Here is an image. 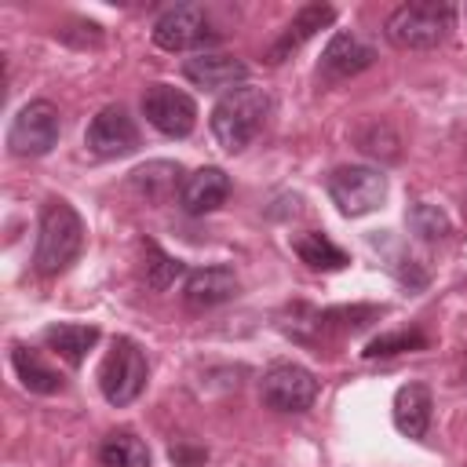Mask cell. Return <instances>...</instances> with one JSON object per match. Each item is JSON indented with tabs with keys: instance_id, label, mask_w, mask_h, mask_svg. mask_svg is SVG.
Listing matches in <instances>:
<instances>
[{
	"instance_id": "obj_1",
	"label": "cell",
	"mask_w": 467,
	"mask_h": 467,
	"mask_svg": "<svg viewBox=\"0 0 467 467\" xmlns=\"http://www.w3.org/2000/svg\"><path fill=\"white\" fill-rule=\"evenodd\" d=\"M84 248V219L69 201H47L40 212V230H36V252L33 266L44 277L62 274Z\"/></svg>"
},
{
	"instance_id": "obj_2",
	"label": "cell",
	"mask_w": 467,
	"mask_h": 467,
	"mask_svg": "<svg viewBox=\"0 0 467 467\" xmlns=\"http://www.w3.org/2000/svg\"><path fill=\"white\" fill-rule=\"evenodd\" d=\"M270 113V99L255 84H241L226 91L212 109V135L226 153H241L263 128Z\"/></svg>"
},
{
	"instance_id": "obj_3",
	"label": "cell",
	"mask_w": 467,
	"mask_h": 467,
	"mask_svg": "<svg viewBox=\"0 0 467 467\" xmlns=\"http://www.w3.org/2000/svg\"><path fill=\"white\" fill-rule=\"evenodd\" d=\"M456 22V7L445 0H412L390 11L387 18V40L401 51H427L438 47Z\"/></svg>"
},
{
	"instance_id": "obj_4",
	"label": "cell",
	"mask_w": 467,
	"mask_h": 467,
	"mask_svg": "<svg viewBox=\"0 0 467 467\" xmlns=\"http://www.w3.org/2000/svg\"><path fill=\"white\" fill-rule=\"evenodd\" d=\"M146 379H150V365H146L142 347L135 339H128V336H117L109 354L99 365V390H102V398L109 405H117V409L131 405L142 394Z\"/></svg>"
},
{
	"instance_id": "obj_5",
	"label": "cell",
	"mask_w": 467,
	"mask_h": 467,
	"mask_svg": "<svg viewBox=\"0 0 467 467\" xmlns=\"http://www.w3.org/2000/svg\"><path fill=\"white\" fill-rule=\"evenodd\" d=\"M328 197L347 219L368 215L387 197V175L368 164H343L328 175Z\"/></svg>"
},
{
	"instance_id": "obj_6",
	"label": "cell",
	"mask_w": 467,
	"mask_h": 467,
	"mask_svg": "<svg viewBox=\"0 0 467 467\" xmlns=\"http://www.w3.org/2000/svg\"><path fill=\"white\" fill-rule=\"evenodd\" d=\"M62 135V120H58V106L47 99H33L26 102L11 128H7V150L15 157H44Z\"/></svg>"
},
{
	"instance_id": "obj_7",
	"label": "cell",
	"mask_w": 467,
	"mask_h": 467,
	"mask_svg": "<svg viewBox=\"0 0 467 467\" xmlns=\"http://www.w3.org/2000/svg\"><path fill=\"white\" fill-rule=\"evenodd\" d=\"M219 33L212 29V18L201 4H175L157 15L153 22V44L164 51H193L215 44Z\"/></svg>"
},
{
	"instance_id": "obj_8",
	"label": "cell",
	"mask_w": 467,
	"mask_h": 467,
	"mask_svg": "<svg viewBox=\"0 0 467 467\" xmlns=\"http://www.w3.org/2000/svg\"><path fill=\"white\" fill-rule=\"evenodd\" d=\"M259 398L274 412H306L317 398V379L303 365L277 361L266 368V376L259 383Z\"/></svg>"
},
{
	"instance_id": "obj_9",
	"label": "cell",
	"mask_w": 467,
	"mask_h": 467,
	"mask_svg": "<svg viewBox=\"0 0 467 467\" xmlns=\"http://www.w3.org/2000/svg\"><path fill=\"white\" fill-rule=\"evenodd\" d=\"M84 146L102 161L128 157L139 150V124L128 117L124 106H102L84 131Z\"/></svg>"
},
{
	"instance_id": "obj_10",
	"label": "cell",
	"mask_w": 467,
	"mask_h": 467,
	"mask_svg": "<svg viewBox=\"0 0 467 467\" xmlns=\"http://www.w3.org/2000/svg\"><path fill=\"white\" fill-rule=\"evenodd\" d=\"M142 113H146V120H150L161 135H168V139H186V135L193 131V124H197V102H193L186 91L171 88V84H153V88H146V95H142Z\"/></svg>"
},
{
	"instance_id": "obj_11",
	"label": "cell",
	"mask_w": 467,
	"mask_h": 467,
	"mask_svg": "<svg viewBox=\"0 0 467 467\" xmlns=\"http://www.w3.org/2000/svg\"><path fill=\"white\" fill-rule=\"evenodd\" d=\"M182 77L204 91H234L244 84L248 77V66L234 55H215V51H197L193 58L182 62Z\"/></svg>"
},
{
	"instance_id": "obj_12",
	"label": "cell",
	"mask_w": 467,
	"mask_h": 467,
	"mask_svg": "<svg viewBox=\"0 0 467 467\" xmlns=\"http://www.w3.org/2000/svg\"><path fill=\"white\" fill-rule=\"evenodd\" d=\"M230 197V175L215 164H204L197 171H190L179 186V204L186 215H204L215 212L223 201Z\"/></svg>"
},
{
	"instance_id": "obj_13",
	"label": "cell",
	"mask_w": 467,
	"mask_h": 467,
	"mask_svg": "<svg viewBox=\"0 0 467 467\" xmlns=\"http://www.w3.org/2000/svg\"><path fill=\"white\" fill-rule=\"evenodd\" d=\"M376 58V51L368 44H361L354 33H336L325 51H321V66L317 73L325 80H347V77H358L361 69H368Z\"/></svg>"
},
{
	"instance_id": "obj_14",
	"label": "cell",
	"mask_w": 467,
	"mask_h": 467,
	"mask_svg": "<svg viewBox=\"0 0 467 467\" xmlns=\"http://www.w3.org/2000/svg\"><path fill=\"white\" fill-rule=\"evenodd\" d=\"M336 22V7L332 4H303L299 11H296V18L285 26V33L274 40V47H270V62H285L292 51H299L317 29H325V26H332Z\"/></svg>"
},
{
	"instance_id": "obj_15",
	"label": "cell",
	"mask_w": 467,
	"mask_h": 467,
	"mask_svg": "<svg viewBox=\"0 0 467 467\" xmlns=\"http://www.w3.org/2000/svg\"><path fill=\"white\" fill-rule=\"evenodd\" d=\"M237 296V274L230 266H201L186 277L182 285V299L186 306L193 310H208V306H219L226 299Z\"/></svg>"
},
{
	"instance_id": "obj_16",
	"label": "cell",
	"mask_w": 467,
	"mask_h": 467,
	"mask_svg": "<svg viewBox=\"0 0 467 467\" xmlns=\"http://www.w3.org/2000/svg\"><path fill=\"white\" fill-rule=\"evenodd\" d=\"M431 409H434L431 387L427 383H405L394 394V409H390L394 412V427L405 438H423L427 427H431Z\"/></svg>"
},
{
	"instance_id": "obj_17",
	"label": "cell",
	"mask_w": 467,
	"mask_h": 467,
	"mask_svg": "<svg viewBox=\"0 0 467 467\" xmlns=\"http://www.w3.org/2000/svg\"><path fill=\"white\" fill-rule=\"evenodd\" d=\"M44 343L69 365H80L88 358V350L99 343V328L95 325H73V321H62V325H47L44 328Z\"/></svg>"
},
{
	"instance_id": "obj_18",
	"label": "cell",
	"mask_w": 467,
	"mask_h": 467,
	"mask_svg": "<svg viewBox=\"0 0 467 467\" xmlns=\"http://www.w3.org/2000/svg\"><path fill=\"white\" fill-rule=\"evenodd\" d=\"M11 365H15V376L22 379V387L29 394H55V390H62V376L55 368H47L36 350L15 343L11 347Z\"/></svg>"
},
{
	"instance_id": "obj_19",
	"label": "cell",
	"mask_w": 467,
	"mask_h": 467,
	"mask_svg": "<svg viewBox=\"0 0 467 467\" xmlns=\"http://www.w3.org/2000/svg\"><path fill=\"white\" fill-rule=\"evenodd\" d=\"M99 467H150V449L135 431H109L99 445Z\"/></svg>"
},
{
	"instance_id": "obj_20",
	"label": "cell",
	"mask_w": 467,
	"mask_h": 467,
	"mask_svg": "<svg viewBox=\"0 0 467 467\" xmlns=\"http://www.w3.org/2000/svg\"><path fill=\"white\" fill-rule=\"evenodd\" d=\"M292 248H296V255L310 266V270H343L350 259H347V252L343 248H336L325 234H317V230H306V234H299L296 241H292Z\"/></svg>"
},
{
	"instance_id": "obj_21",
	"label": "cell",
	"mask_w": 467,
	"mask_h": 467,
	"mask_svg": "<svg viewBox=\"0 0 467 467\" xmlns=\"http://www.w3.org/2000/svg\"><path fill=\"white\" fill-rule=\"evenodd\" d=\"M175 182H179V164H171V161H150V164L131 171V186L139 193H146L150 201L168 197L175 190Z\"/></svg>"
},
{
	"instance_id": "obj_22",
	"label": "cell",
	"mask_w": 467,
	"mask_h": 467,
	"mask_svg": "<svg viewBox=\"0 0 467 467\" xmlns=\"http://www.w3.org/2000/svg\"><path fill=\"white\" fill-rule=\"evenodd\" d=\"M186 270V263L182 259H175V255H168V252H161V244H153V241H146V285L150 288H157V292H164L179 274Z\"/></svg>"
},
{
	"instance_id": "obj_23",
	"label": "cell",
	"mask_w": 467,
	"mask_h": 467,
	"mask_svg": "<svg viewBox=\"0 0 467 467\" xmlns=\"http://www.w3.org/2000/svg\"><path fill=\"white\" fill-rule=\"evenodd\" d=\"M405 219H409L412 234H420L423 241H438V237H445V234L452 230V226H449V215H445L438 204H427V201H416Z\"/></svg>"
},
{
	"instance_id": "obj_24",
	"label": "cell",
	"mask_w": 467,
	"mask_h": 467,
	"mask_svg": "<svg viewBox=\"0 0 467 467\" xmlns=\"http://www.w3.org/2000/svg\"><path fill=\"white\" fill-rule=\"evenodd\" d=\"M427 347V336L409 328V332H387V336H376L361 354L365 358H390V354H405V350H423Z\"/></svg>"
},
{
	"instance_id": "obj_25",
	"label": "cell",
	"mask_w": 467,
	"mask_h": 467,
	"mask_svg": "<svg viewBox=\"0 0 467 467\" xmlns=\"http://www.w3.org/2000/svg\"><path fill=\"white\" fill-rule=\"evenodd\" d=\"M171 460H175L179 467H197L201 460H208V452H204V449H186V445H171Z\"/></svg>"
},
{
	"instance_id": "obj_26",
	"label": "cell",
	"mask_w": 467,
	"mask_h": 467,
	"mask_svg": "<svg viewBox=\"0 0 467 467\" xmlns=\"http://www.w3.org/2000/svg\"><path fill=\"white\" fill-rule=\"evenodd\" d=\"M463 11H467V7H463Z\"/></svg>"
}]
</instances>
